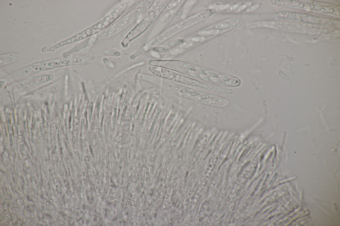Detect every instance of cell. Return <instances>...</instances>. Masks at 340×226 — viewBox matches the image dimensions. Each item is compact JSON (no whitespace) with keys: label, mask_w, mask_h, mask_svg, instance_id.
I'll list each match as a JSON object with an SVG mask.
<instances>
[{"label":"cell","mask_w":340,"mask_h":226,"mask_svg":"<svg viewBox=\"0 0 340 226\" xmlns=\"http://www.w3.org/2000/svg\"><path fill=\"white\" fill-rule=\"evenodd\" d=\"M273 16L274 18L276 19L298 21L305 23L329 27H335V26L338 25L339 23L337 21L334 20L306 14L291 11H280L276 12Z\"/></svg>","instance_id":"obj_1"},{"label":"cell","mask_w":340,"mask_h":226,"mask_svg":"<svg viewBox=\"0 0 340 226\" xmlns=\"http://www.w3.org/2000/svg\"><path fill=\"white\" fill-rule=\"evenodd\" d=\"M140 11V8L135 9L129 12L123 18L117 22L118 26L115 35L124 30L133 23L139 17Z\"/></svg>","instance_id":"obj_2"},{"label":"cell","mask_w":340,"mask_h":226,"mask_svg":"<svg viewBox=\"0 0 340 226\" xmlns=\"http://www.w3.org/2000/svg\"><path fill=\"white\" fill-rule=\"evenodd\" d=\"M242 22L239 19L233 18L226 20L222 22L219 23L214 25L211 26L207 29V30H211L213 29L221 30H229L240 26Z\"/></svg>","instance_id":"obj_3"},{"label":"cell","mask_w":340,"mask_h":226,"mask_svg":"<svg viewBox=\"0 0 340 226\" xmlns=\"http://www.w3.org/2000/svg\"><path fill=\"white\" fill-rule=\"evenodd\" d=\"M19 55L16 53L6 54L0 56L1 66H4L18 61L20 58Z\"/></svg>","instance_id":"obj_4"},{"label":"cell","mask_w":340,"mask_h":226,"mask_svg":"<svg viewBox=\"0 0 340 226\" xmlns=\"http://www.w3.org/2000/svg\"><path fill=\"white\" fill-rule=\"evenodd\" d=\"M67 59L74 63L77 64H84L90 62V60L87 57L81 56H70Z\"/></svg>","instance_id":"obj_5"},{"label":"cell","mask_w":340,"mask_h":226,"mask_svg":"<svg viewBox=\"0 0 340 226\" xmlns=\"http://www.w3.org/2000/svg\"><path fill=\"white\" fill-rule=\"evenodd\" d=\"M39 64L47 68H54L61 66L62 64L57 60H48L41 61Z\"/></svg>","instance_id":"obj_6"},{"label":"cell","mask_w":340,"mask_h":226,"mask_svg":"<svg viewBox=\"0 0 340 226\" xmlns=\"http://www.w3.org/2000/svg\"><path fill=\"white\" fill-rule=\"evenodd\" d=\"M229 30H219L216 29L209 30L208 31H205L203 33V35H216L221 34Z\"/></svg>","instance_id":"obj_7"},{"label":"cell","mask_w":340,"mask_h":226,"mask_svg":"<svg viewBox=\"0 0 340 226\" xmlns=\"http://www.w3.org/2000/svg\"><path fill=\"white\" fill-rule=\"evenodd\" d=\"M104 52L106 55L113 57H119L121 55L119 51L114 49L107 50H105Z\"/></svg>","instance_id":"obj_8"},{"label":"cell","mask_w":340,"mask_h":226,"mask_svg":"<svg viewBox=\"0 0 340 226\" xmlns=\"http://www.w3.org/2000/svg\"><path fill=\"white\" fill-rule=\"evenodd\" d=\"M102 61H103L104 63L107 67L112 69L115 68V64L110 59L104 57L103 58Z\"/></svg>","instance_id":"obj_9"},{"label":"cell","mask_w":340,"mask_h":226,"mask_svg":"<svg viewBox=\"0 0 340 226\" xmlns=\"http://www.w3.org/2000/svg\"><path fill=\"white\" fill-rule=\"evenodd\" d=\"M153 50L156 52L165 53L168 52L169 51V49L165 46H160L154 47Z\"/></svg>","instance_id":"obj_10"},{"label":"cell","mask_w":340,"mask_h":226,"mask_svg":"<svg viewBox=\"0 0 340 226\" xmlns=\"http://www.w3.org/2000/svg\"><path fill=\"white\" fill-rule=\"evenodd\" d=\"M185 42V40L184 39H178L172 41L170 45L172 46H177L184 44Z\"/></svg>","instance_id":"obj_11"},{"label":"cell","mask_w":340,"mask_h":226,"mask_svg":"<svg viewBox=\"0 0 340 226\" xmlns=\"http://www.w3.org/2000/svg\"><path fill=\"white\" fill-rule=\"evenodd\" d=\"M229 4H226L223 5H213L212 6V8L215 9L216 11H221L223 10L226 9L229 7Z\"/></svg>","instance_id":"obj_12"},{"label":"cell","mask_w":340,"mask_h":226,"mask_svg":"<svg viewBox=\"0 0 340 226\" xmlns=\"http://www.w3.org/2000/svg\"><path fill=\"white\" fill-rule=\"evenodd\" d=\"M62 65L65 66H70V65H76V64L71 62L68 59H61L57 60Z\"/></svg>","instance_id":"obj_13"},{"label":"cell","mask_w":340,"mask_h":226,"mask_svg":"<svg viewBox=\"0 0 340 226\" xmlns=\"http://www.w3.org/2000/svg\"><path fill=\"white\" fill-rule=\"evenodd\" d=\"M31 67L37 72H41L46 69V68L40 64L33 65Z\"/></svg>","instance_id":"obj_14"},{"label":"cell","mask_w":340,"mask_h":226,"mask_svg":"<svg viewBox=\"0 0 340 226\" xmlns=\"http://www.w3.org/2000/svg\"><path fill=\"white\" fill-rule=\"evenodd\" d=\"M36 72H37V71L34 70L32 67H28L23 70L22 72V74L23 75H27L34 73Z\"/></svg>","instance_id":"obj_15"},{"label":"cell","mask_w":340,"mask_h":226,"mask_svg":"<svg viewBox=\"0 0 340 226\" xmlns=\"http://www.w3.org/2000/svg\"><path fill=\"white\" fill-rule=\"evenodd\" d=\"M193 89L189 88H184L181 89L179 90V92L180 93L183 94H186L189 93L191 92L192 90Z\"/></svg>","instance_id":"obj_16"},{"label":"cell","mask_w":340,"mask_h":226,"mask_svg":"<svg viewBox=\"0 0 340 226\" xmlns=\"http://www.w3.org/2000/svg\"><path fill=\"white\" fill-rule=\"evenodd\" d=\"M259 7V6L258 5H254V6H252V7H251L247 10V11L248 12H252V11L255 10H256L258 9Z\"/></svg>","instance_id":"obj_17"},{"label":"cell","mask_w":340,"mask_h":226,"mask_svg":"<svg viewBox=\"0 0 340 226\" xmlns=\"http://www.w3.org/2000/svg\"><path fill=\"white\" fill-rule=\"evenodd\" d=\"M239 4H237L233 5V6H231V7H229V8L228 9L227 11L228 12H229L234 10L236 9V8H237V7H239Z\"/></svg>","instance_id":"obj_18"},{"label":"cell","mask_w":340,"mask_h":226,"mask_svg":"<svg viewBox=\"0 0 340 226\" xmlns=\"http://www.w3.org/2000/svg\"><path fill=\"white\" fill-rule=\"evenodd\" d=\"M247 7V6L246 5H243V6L238 7V9L237 10V11H238V12H241V11H243V10L246 8Z\"/></svg>","instance_id":"obj_19"}]
</instances>
